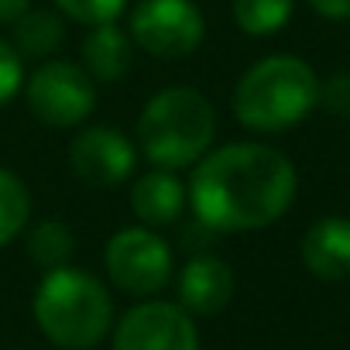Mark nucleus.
<instances>
[{
    "label": "nucleus",
    "instance_id": "13",
    "mask_svg": "<svg viewBox=\"0 0 350 350\" xmlns=\"http://www.w3.org/2000/svg\"><path fill=\"white\" fill-rule=\"evenodd\" d=\"M83 66L90 79L120 83L131 69V35L120 31L113 21L93 25V31L83 42Z\"/></svg>",
    "mask_w": 350,
    "mask_h": 350
},
{
    "label": "nucleus",
    "instance_id": "5",
    "mask_svg": "<svg viewBox=\"0 0 350 350\" xmlns=\"http://www.w3.org/2000/svg\"><path fill=\"white\" fill-rule=\"evenodd\" d=\"M203 14L193 0H137L131 11V38L154 59H186L203 42Z\"/></svg>",
    "mask_w": 350,
    "mask_h": 350
},
{
    "label": "nucleus",
    "instance_id": "15",
    "mask_svg": "<svg viewBox=\"0 0 350 350\" xmlns=\"http://www.w3.org/2000/svg\"><path fill=\"white\" fill-rule=\"evenodd\" d=\"M28 217H31L28 186L14 172L0 168V247H8L28 227Z\"/></svg>",
    "mask_w": 350,
    "mask_h": 350
},
{
    "label": "nucleus",
    "instance_id": "9",
    "mask_svg": "<svg viewBox=\"0 0 350 350\" xmlns=\"http://www.w3.org/2000/svg\"><path fill=\"white\" fill-rule=\"evenodd\" d=\"M72 172L93 189H113L134 172V144L117 127H90L69 144Z\"/></svg>",
    "mask_w": 350,
    "mask_h": 350
},
{
    "label": "nucleus",
    "instance_id": "20",
    "mask_svg": "<svg viewBox=\"0 0 350 350\" xmlns=\"http://www.w3.org/2000/svg\"><path fill=\"white\" fill-rule=\"evenodd\" d=\"M319 103L336 117H350V72H336L333 79H326V86H319Z\"/></svg>",
    "mask_w": 350,
    "mask_h": 350
},
{
    "label": "nucleus",
    "instance_id": "21",
    "mask_svg": "<svg viewBox=\"0 0 350 350\" xmlns=\"http://www.w3.org/2000/svg\"><path fill=\"white\" fill-rule=\"evenodd\" d=\"M309 8L329 21H347L350 18V0H309Z\"/></svg>",
    "mask_w": 350,
    "mask_h": 350
},
{
    "label": "nucleus",
    "instance_id": "4",
    "mask_svg": "<svg viewBox=\"0 0 350 350\" xmlns=\"http://www.w3.org/2000/svg\"><path fill=\"white\" fill-rule=\"evenodd\" d=\"M316 107L319 79L295 55H271L254 62L234 90V113L251 131H288Z\"/></svg>",
    "mask_w": 350,
    "mask_h": 350
},
{
    "label": "nucleus",
    "instance_id": "10",
    "mask_svg": "<svg viewBox=\"0 0 350 350\" xmlns=\"http://www.w3.org/2000/svg\"><path fill=\"white\" fill-rule=\"evenodd\" d=\"M234 299V271L227 261L213 254H200L186 261L179 271V306L189 316H217Z\"/></svg>",
    "mask_w": 350,
    "mask_h": 350
},
{
    "label": "nucleus",
    "instance_id": "17",
    "mask_svg": "<svg viewBox=\"0 0 350 350\" xmlns=\"http://www.w3.org/2000/svg\"><path fill=\"white\" fill-rule=\"evenodd\" d=\"M72 247H76V241H72L69 227L59 224V220H45V224H38V227L28 234V254H31V261H35L38 268H45V271L69 265Z\"/></svg>",
    "mask_w": 350,
    "mask_h": 350
},
{
    "label": "nucleus",
    "instance_id": "2",
    "mask_svg": "<svg viewBox=\"0 0 350 350\" xmlns=\"http://www.w3.org/2000/svg\"><path fill=\"white\" fill-rule=\"evenodd\" d=\"M217 137L213 103L189 86H172L148 100L137 117V144L154 168L179 172L196 165Z\"/></svg>",
    "mask_w": 350,
    "mask_h": 350
},
{
    "label": "nucleus",
    "instance_id": "16",
    "mask_svg": "<svg viewBox=\"0 0 350 350\" xmlns=\"http://www.w3.org/2000/svg\"><path fill=\"white\" fill-rule=\"evenodd\" d=\"M295 0H234V21L247 35H275L288 25Z\"/></svg>",
    "mask_w": 350,
    "mask_h": 350
},
{
    "label": "nucleus",
    "instance_id": "22",
    "mask_svg": "<svg viewBox=\"0 0 350 350\" xmlns=\"http://www.w3.org/2000/svg\"><path fill=\"white\" fill-rule=\"evenodd\" d=\"M28 11H31V0H0V25H14Z\"/></svg>",
    "mask_w": 350,
    "mask_h": 350
},
{
    "label": "nucleus",
    "instance_id": "7",
    "mask_svg": "<svg viewBox=\"0 0 350 350\" xmlns=\"http://www.w3.org/2000/svg\"><path fill=\"white\" fill-rule=\"evenodd\" d=\"M25 96H28L31 113L38 120H45L49 127H76L96 107V86H93L90 72L79 69L76 62H62V59L45 62L28 79Z\"/></svg>",
    "mask_w": 350,
    "mask_h": 350
},
{
    "label": "nucleus",
    "instance_id": "12",
    "mask_svg": "<svg viewBox=\"0 0 350 350\" xmlns=\"http://www.w3.org/2000/svg\"><path fill=\"white\" fill-rule=\"evenodd\" d=\"M131 210L144 227H165L175 224L186 210V186L175 172L154 168L134 183L131 189Z\"/></svg>",
    "mask_w": 350,
    "mask_h": 350
},
{
    "label": "nucleus",
    "instance_id": "6",
    "mask_svg": "<svg viewBox=\"0 0 350 350\" xmlns=\"http://www.w3.org/2000/svg\"><path fill=\"white\" fill-rule=\"evenodd\" d=\"M107 275L131 295H154L172 278V251L151 227H127L107 241Z\"/></svg>",
    "mask_w": 350,
    "mask_h": 350
},
{
    "label": "nucleus",
    "instance_id": "14",
    "mask_svg": "<svg viewBox=\"0 0 350 350\" xmlns=\"http://www.w3.org/2000/svg\"><path fill=\"white\" fill-rule=\"evenodd\" d=\"M11 28H14L11 45L21 59H49L52 52H59V45L66 38V28L52 11H28Z\"/></svg>",
    "mask_w": 350,
    "mask_h": 350
},
{
    "label": "nucleus",
    "instance_id": "1",
    "mask_svg": "<svg viewBox=\"0 0 350 350\" xmlns=\"http://www.w3.org/2000/svg\"><path fill=\"white\" fill-rule=\"evenodd\" d=\"M295 168L271 144H224L196 161L189 203L217 234L261 230L285 217L295 200Z\"/></svg>",
    "mask_w": 350,
    "mask_h": 350
},
{
    "label": "nucleus",
    "instance_id": "3",
    "mask_svg": "<svg viewBox=\"0 0 350 350\" xmlns=\"http://www.w3.org/2000/svg\"><path fill=\"white\" fill-rule=\"evenodd\" d=\"M35 319L55 347L90 350L107 336L113 319V302L96 275L62 265L45 271L35 292Z\"/></svg>",
    "mask_w": 350,
    "mask_h": 350
},
{
    "label": "nucleus",
    "instance_id": "19",
    "mask_svg": "<svg viewBox=\"0 0 350 350\" xmlns=\"http://www.w3.org/2000/svg\"><path fill=\"white\" fill-rule=\"evenodd\" d=\"M21 83H25L21 55L14 52V45H11V42L0 38V107H4L8 100H14V96H18Z\"/></svg>",
    "mask_w": 350,
    "mask_h": 350
},
{
    "label": "nucleus",
    "instance_id": "18",
    "mask_svg": "<svg viewBox=\"0 0 350 350\" xmlns=\"http://www.w3.org/2000/svg\"><path fill=\"white\" fill-rule=\"evenodd\" d=\"M59 11L69 14L79 25H103V21H117L127 8V0H55Z\"/></svg>",
    "mask_w": 350,
    "mask_h": 350
},
{
    "label": "nucleus",
    "instance_id": "8",
    "mask_svg": "<svg viewBox=\"0 0 350 350\" xmlns=\"http://www.w3.org/2000/svg\"><path fill=\"white\" fill-rule=\"evenodd\" d=\"M113 350H200V333L179 302H141L117 323Z\"/></svg>",
    "mask_w": 350,
    "mask_h": 350
},
{
    "label": "nucleus",
    "instance_id": "11",
    "mask_svg": "<svg viewBox=\"0 0 350 350\" xmlns=\"http://www.w3.org/2000/svg\"><path fill=\"white\" fill-rule=\"evenodd\" d=\"M302 265L309 275L323 282L350 278V220L347 217H323L302 237Z\"/></svg>",
    "mask_w": 350,
    "mask_h": 350
}]
</instances>
